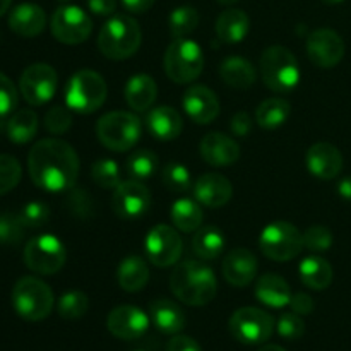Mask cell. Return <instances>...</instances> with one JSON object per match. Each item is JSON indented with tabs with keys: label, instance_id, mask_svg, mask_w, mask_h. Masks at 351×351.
<instances>
[{
	"label": "cell",
	"instance_id": "6da1fadb",
	"mask_svg": "<svg viewBox=\"0 0 351 351\" xmlns=\"http://www.w3.org/2000/svg\"><path fill=\"white\" fill-rule=\"evenodd\" d=\"M79 168L81 163L74 147L55 137L38 141L27 154V171L31 180L36 187L47 192H65L74 189Z\"/></svg>",
	"mask_w": 351,
	"mask_h": 351
},
{
	"label": "cell",
	"instance_id": "7a4b0ae2",
	"mask_svg": "<svg viewBox=\"0 0 351 351\" xmlns=\"http://www.w3.org/2000/svg\"><path fill=\"white\" fill-rule=\"evenodd\" d=\"M170 290L182 304L204 307L218 293V281L209 266L199 261H184L170 276Z\"/></svg>",
	"mask_w": 351,
	"mask_h": 351
},
{
	"label": "cell",
	"instance_id": "3957f363",
	"mask_svg": "<svg viewBox=\"0 0 351 351\" xmlns=\"http://www.w3.org/2000/svg\"><path fill=\"white\" fill-rule=\"evenodd\" d=\"M143 33L134 17L125 14L112 16L98 34V48L103 57L110 60H127L141 47Z\"/></svg>",
	"mask_w": 351,
	"mask_h": 351
},
{
	"label": "cell",
	"instance_id": "277c9868",
	"mask_svg": "<svg viewBox=\"0 0 351 351\" xmlns=\"http://www.w3.org/2000/svg\"><path fill=\"white\" fill-rule=\"evenodd\" d=\"M261 77L274 93H290L300 82L302 71L295 55L288 48L274 45L266 48L259 60Z\"/></svg>",
	"mask_w": 351,
	"mask_h": 351
},
{
	"label": "cell",
	"instance_id": "5b68a950",
	"mask_svg": "<svg viewBox=\"0 0 351 351\" xmlns=\"http://www.w3.org/2000/svg\"><path fill=\"white\" fill-rule=\"evenodd\" d=\"M55 297L45 281L34 276L17 280L12 288V305L19 317L29 322H40L53 311Z\"/></svg>",
	"mask_w": 351,
	"mask_h": 351
},
{
	"label": "cell",
	"instance_id": "8992f818",
	"mask_svg": "<svg viewBox=\"0 0 351 351\" xmlns=\"http://www.w3.org/2000/svg\"><path fill=\"white\" fill-rule=\"evenodd\" d=\"M108 96V86L101 74L89 69L77 71L65 86V103L81 115H89L101 108Z\"/></svg>",
	"mask_w": 351,
	"mask_h": 351
},
{
	"label": "cell",
	"instance_id": "52a82bcc",
	"mask_svg": "<svg viewBox=\"0 0 351 351\" xmlns=\"http://www.w3.org/2000/svg\"><path fill=\"white\" fill-rule=\"evenodd\" d=\"M143 134V123L134 113L122 112H110L103 115L96 123V136L99 143L110 151L115 153H125L132 149L141 139Z\"/></svg>",
	"mask_w": 351,
	"mask_h": 351
},
{
	"label": "cell",
	"instance_id": "ba28073f",
	"mask_svg": "<svg viewBox=\"0 0 351 351\" xmlns=\"http://www.w3.org/2000/svg\"><path fill=\"white\" fill-rule=\"evenodd\" d=\"M204 53L199 43L189 38L171 41L165 51V72L175 84H191L204 71Z\"/></svg>",
	"mask_w": 351,
	"mask_h": 351
},
{
	"label": "cell",
	"instance_id": "9c48e42d",
	"mask_svg": "<svg viewBox=\"0 0 351 351\" xmlns=\"http://www.w3.org/2000/svg\"><path fill=\"white\" fill-rule=\"evenodd\" d=\"M259 249L267 259L287 263L304 250V235L288 221L269 223L259 235Z\"/></svg>",
	"mask_w": 351,
	"mask_h": 351
},
{
	"label": "cell",
	"instance_id": "30bf717a",
	"mask_svg": "<svg viewBox=\"0 0 351 351\" xmlns=\"http://www.w3.org/2000/svg\"><path fill=\"white\" fill-rule=\"evenodd\" d=\"M67 263V249L58 237L45 233L31 239L24 247V264L41 276L57 274Z\"/></svg>",
	"mask_w": 351,
	"mask_h": 351
},
{
	"label": "cell",
	"instance_id": "8fae6325",
	"mask_svg": "<svg viewBox=\"0 0 351 351\" xmlns=\"http://www.w3.org/2000/svg\"><path fill=\"white\" fill-rule=\"evenodd\" d=\"M230 332L242 345H263L274 329L273 315L257 307H242L230 317Z\"/></svg>",
	"mask_w": 351,
	"mask_h": 351
},
{
	"label": "cell",
	"instance_id": "7c38bea8",
	"mask_svg": "<svg viewBox=\"0 0 351 351\" xmlns=\"http://www.w3.org/2000/svg\"><path fill=\"white\" fill-rule=\"evenodd\" d=\"M58 75L51 65L38 62L26 67L19 79V91L27 105H47L57 93Z\"/></svg>",
	"mask_w": 351,
	"mask_h": 351
},
{
	"label": "cell",
	"instance_id": "4fadbf2b",
	"mask_svg": "<svg viewBox=\"0 0 351 351\" xmlns=\"http://www.w3.org/2000/svg\"><path fill=\"white\" fill-rule=\"evenodd\" d=\"M51 34L64 45L84 43L93 31V21L81 7L60 5L50 21Z\"/></svg>",
	"mask_w": 351,
	"mask_h": 351
},
{
	"label": "cell",
	"instance_id": "5bb4252c",
	"mask_svg": "<svg viewBox=\"0 0 351 351\" xmlns=\"http://www.w3.org/2000/svg\"><path fill=\"white\" fill-rule=\"evenodd\" d=\"M144 250L151 264L156 267H170L182 257L184 243L173 226L156 225L147 232Z\"/></svg>",
	"mask_w": 351,
	"mask_h": 351
},
{
	"label": "cell",
	"instance_id": "9a60e30c",
	"mask_svg": "<svg viewBox=\"0 0 351 351\" xmlns=\"http://www.w3.org/2000/svg\"><path fill=\"white\" fill-rule=\"evenodd\" d=\"M151 208V192L143 182L125 180L113 189L112 209L119 218H143Z\"/></svg>",
	"mask_w": 351,
	"mask_h": 351
},
{
	"label": "cell",
	"instance_id": "2e32d148",
	"mask_svg": "<svg viewBox=\"0 0 351 351\" xmlns=\"http://www.w3.org/2000/svg\"><path fill=\"white\" fill-rule=\"evenodd\" d=\"M308 60L321 69H332L345 57V41L329 27H321L307 38Z\"/></svg>",
	"mask_w": 351,
	"mask_h": 351
},
{
	"label": "cell",
	"instance_id": "e0dca14e",
	"mask_svg": "<svg viewBox=\"0 0 351 351\" xmlns=\"http://www.w3.org/2000/svg\"><path fill=\"white\" fill-rule=\"evenodd\" d=\"M149 315L134 305H119L106 317V329L115 338L134 341L143 338L149 329Z\"/></svg>",
	"mask_w": 351,
	"mask_h": 351
},
{
	"label": "cell",
	"instance_id": "ac0fdd59",
	"mask_svg": "<svg viewBox=\"0 0 351 351\" xmlns=\"http://www.w3.org/2000/svg\"><path fill=\"white\" fill-rule=\"evenodd\" d=\"M182 105L192 122L199 123V125H208L219 115V99L216 93L208 86H191L184 93Z\"/></svg>",
	"mask_w": 351,
	"mask_h": 351
},
{
	"label": "cell",
	"instance_id": "d6986e66",
	"mask_svg": "<svg viewBox=\"0 0 351 351\" xmlns=\"http://www.w3.org/2000/svg\"><path fill=\"white\" fill-rule=\"evenodd\" d=\"M257 271H259L257 257L243 247L230 250L221 264L223 276L235 288H243L252 283L257 276Z\"/></svg>",
	"mask_w": 351,
	"mask_h": 351
},
{
	"label": "cell",
	"instance_id": "ffe728a7",
	"mask_svg": "<svg viewBox=\"0 0 351 351\" xmlns=\"http://www.w3.org/2000/svg\"><path fill=\"white\" fill-rule=\"evenodd\" d=\"M307 170L321 180H335L343 170V154L335 144L317 143L308 147L305 156Z\"/></svg>",
	"mask_w": 351,
	"mask_h": 351
},
{
	"label": "cell",
	"instance_id": "44dd1931",
	"mask_svg": "<svg viewBox=\"0 0 351 351\" xmlns=\"http://www.w3.org/2000/svg\"><path fill=\"white\" fill-rule=\"evenodd\" d=\"M195 201L206 208H223L233 197V185L226 177L219 173H204L195 180L194 187Z\"/></svg>",
	"mask_w": 351,
	"mask_h": 351
},
{
	"label": "cell",
	"instance_id": "7402d4cb",
	"mask_svg": "<svg viewBox=\"0 0 351 351\" xmlns=\"http://www.w3.org/2000/svg\"><path fill=\"white\" fill-rule=\"evenodd\" d=\"M201 156L211 167H232L240 158V146L223 132H209L201 141Z\"/></svg>",
	"mask_w": 351,
	"mask_h": 351
},
{
	"label": "cell",
	"instance_id": "603a6c76",
	"mask_svg": "<svg viewBox=\"0 0 351 351\" xmlns=\"http://www.w3.org/2000/svg\"><path fill=\"white\" fill-rule=\"evenodd\" d=\"M47 14L40 5L31 2L19 3L9 14V27L21 38H34L43 33Z\"/></svg>",
	"mask_w": 351,
	"mask_h": 351
},
{
	"label": "cell",
	"instance_id": "cb8c5ba5",
	"mask_svg": "<svg viewBox=\"0 0 351 351\" xmlns=\"http://www.w3.org/2000/svg\"><path fill=\"white\" fill-rule=\"evenodd\" d=\"M146 127L154 139L173 141L182 134L184 120L173 106H154L146 117Z\"/></svg>",
	"mask_w": 351,
	"mask_h": 351
},
{
	"label": "cell",
	"instance_id": "d4e9b609",
	"mask_svg": "<svg viewBox=\"0 0 351 351\" xmlns=\"http://www.w3.org/2000/svg\"><path fill=\"white\" fill-rule=\"evenodd\" d=\"M149 319L154 328L163 335H180L187 319L177 302L168 298H156L149 304Z\"/></svg>",
	"mask_w": 351,
	"mask_h": 351
},
{
	"label": "cell",
	"instance_id": "484cf974",
	"mask_svg": "<svg viewBox=\"0 0 351 351\" xmlns=\"http://www.w3.org/2000/svg\"><path fill=\"white\" fill-rule=\"evenodd\" d=\"M256 298L271 308H283L290 305L291 290L287 280L273 273H266L257 280L256 283Z\"/></svg>",
	"mask_w": 351,
	"mask_h": 351
},
{
	"label": "cell",
	"instance_id": "4316f807",
	"mask_svg": "<svg viewBox=\"0 0 351 351\" xmlns=\"http://www.w3.org/2000/svg\"><path fill=\"white\" fill-rule=\"evenodd\" d=\"M250 29V19L243 10H223L216 19V34L218 40L226 45H237L245 40Z\"/></svg>",
	"mask_w": 351,
	"mask_h": 351
},
{
	"label": "cell",
	"instance_id": "83f0119b",
	"mask_svg": "<svg viewBox=\"0 0 351 351\" xmlns=\"http://www.w3.org/2000/svg\"><path fill=\"white\" fill-rule=\"evenodd\" d=\"M158 98V86L147 74H136L125 84V101L134 112H146Z\"/></svg>",
	"mask_w": 351,
	"mask_h": 351
},
{
	"label": "cell",
	"instance_id": "f1b7e54d",
	"mask_svg": "<svg viewBox=\"0 0 351 351\" xmlns=\"http://www.w3.org/2000/svg\"><path fill=\"white\" fill-rule=\"evenodd\" d=\"M117 281L120 288L129 293H136L146 288L149 281V267L146 261L139 256H127L117 267Z\"/></svg>",
	"mask_w": 351,
	"mask_h": 351
},
{
	"label": "cell",
	"instance_id": "f546056e",
	"mask_svg": "<svg viewBox=\"0 0 351 351\" xmlns=\"http://www.w3.org/2000/svg\"><path fill=\"white\" fill-rule=\"evenodd\" d=\"M300 281L311 290L322 291L331 287L332 283V266L321 256H307L298 266Z\"/></svg>",
	"mask_w": 351,
	"mask_h": 351
},
{
	"label": "cell",
	"instance_id": "4dcf8cb0",
	"mask_svg": "<svg viewBox=\"0 0 351 351\" xmlns=\"http://www.w3.org/2000/svg\"><path fill=\"white\" fill-rule=\"evenodd\" d=\"M219 75L223 82L233 89H249L257 79V71L247 58L228 57L221 62Z\"/></svg>",
	"mask_w": 351,
	"mask_h": 351
},
{
	"label": "cell",
	"instance_id": "1f68e13d",
	"mask_svg": "<svg viewBox=\"0 0 351 351\" xmlns=\"http://www.w3.org/2000/svg\"><path fill=\"white\" fill-rule=\"evenodd\" d=\"M38 132V115L29 108L17 110L7 119L5 134L14 144H26Z\"/></svg>",
	"mask_w": 351,
	"mask_h": 351
},
{
	"label": "cell",
	"instance_id": "d6a6232c",
	"mask_svg": "<svg viewBox=\"0 0 351 351\" xmlns=\"http://www.w3.org/2000/svg\"><path fill=\"white\" fill-rule=\"evenodd\" d=\"M225 249V235L216 226H204L195 232L192 240V250L202 261L218 259Z\"/></svg>",
	"mask_w": 351,
	"mask_h": 351
},
{
	"label": "cell",
	"instance_id": "836d02e7",
	"mask_svg": "<svg viewBox=\"0 0 351 351\" xmlns=\"http://www.w3.org/2000/svg\"><path fill=\"white\" fill-rule=\"evenodd\" d=\"M171 221L177 230L184 233L197 232L202 225V208L192 199H178L171 206Z\"/></svg>",
	"mask_w": 351,
	"mask_h": 351
},
{
	"label": "cell",
	"instance_id": "e575fe53",
	"mask_svg": "<svg viewBox=\"0 0 351 351\" xmlns=\"http://www.w3.org/2000/svg\"><path fill=\"white\" fill-rule=\"evenodd\" d=\"M290 117V103L283 98H267L257 106L256 120L263 129L274 130Z\"/></svg>",
	"mask_w": 351,
	"mask_h": 351
},
{
	"label": "cell",
	"instance_id": "d590c367",
	"mask_svg": "<svg viewBox=\"0 0 351 351\" xmlns=\"http://www.w3.org/2000/svg\"><path fill=\"white\" fill-rule=\"evenodd\" d=\"M160 168V160L149 149H137L125 161V171L132 180H147Z\"/></svg>",
	"mask_w": 351,
	"mask_h": 351
},
{
	"label": "cell",
	"instance_id": "8d00e7d4",
	"mask_svg": "<svg viewBox=\"0 0 351 351\" xmlns=\"http://www.w3.org/2000/svg\"><path fill=\"white\" fill-rule=\"evenodd\" d=\"M199 26V12L191 5L177 7L168 17V27L173 40L185 38L194 33Z\"/></svg>",
	"mask_w": 351,
	"mask_h": 351
},
{
	"label": "cell",
	"instance_id": "74e56055",
	"mask_svg": "<svg viewBox=\"0 0 351 351\" xmlns=\"http://www.w3.org/2000/svg\"><path fill=\"white\" fill-rule=\"evenodd\" d=\"M161 180L168 191L177 192V194H185L194 187L189 168L178 161H168L165 165L163 170H161Z\"/></svg>",
	"mask_w": 351,
	"mask_h": 351
},
{
	"label": "cell",
	"instance_id": "f35d334b",
	"mask_svg": "<svg viewBox=\"0 0 351 351\" xmlns=\"http://www.w3.org/2000/svg\"><path fill=\"white\" fill-rule=\"evenodd\" d=\"M89 308V298L84 291L71 290L64 293L58 300V314L67 321H77L84 317Z\"/></svg>",
	"mask_w": 351,
	"mask_h": 351
},
{
	"label": "cell",
	"instance_id": "ab89813d",
	"mask_svg": "<svg viewBox=\"0 0 351 351\" xmlns=\"http://www.w3.org/2000/svg\"><path fill=\"white\" fill-rule=\"evenodd\" d=\"M91 178L98 187L113 191L122 182L120 178V168L112 158H99L91 165Z\"/></svg>",
	"mask_w": 351,
	"mask_h": 351
},
{
	"label": "cell",
	"instance_id": "60d3db41",
	"mask_svg": "<svg viewBox=\"0 0 351 351\" xmlns=\"http://www.w3.org/2000/svg\"><path fill=\"white\" fill-rule=\"evenodd\" d=\"M26 226L19 215L12 213H2L0 215V245L14 247L23 242Z\"/></svg>",
	"mask_w": 351,
	"mask_h": 351
},
{
	"label": "cell",
	"instance_id": "b9f144b4",
	"mask_svg": "<svg viewBox=\"0 0 351 351\" xmlns=\"http://www.w3.org/2000/svg\"><path fill=\"white\" fill-rule=\"evenodd\" d=\"M23 168L17 158L10 154H0V195L9 194L19 185Z\"/></svg>",
	"mask_w": 351,
	"mask_h": 351
},
{
	"label": "cell",
	"instance_id": "7bdbcfd3",
	"mask_svg": "<svg viewBox=\"0 0 351 351\" xmlns=\"http://www.w3.org/2000/svg\"><path fill=\"white\" fill-rule=\"evenodd\" d=\"M72 127V113L71 108H65L62 105H53L45 115V129L53 136L65 134Z\"/></svg>",
	"mask_w": 351,
	"mask_h": 351
},
{
	"label": "cell",
	"instance_id": "ee69618b",
	"mask_svg": "<svg viewBox=\"0 0 351 351\" xmlns=\"http://www.w3.org/2000/svg\"><path fill=\"white\" fill-rule=\"evenodd\" d=\"M302 235H304V247L312 252H326L332 247V233L326 226H311Z\"/></svg>",
	"mask_w": 351,
	"mask_h": 351
},
{
	"label": "cell",
	"instance_id": "f6af8a7d",
	"mask_svg": "<svg viewBox=\"0 0 351 351\" xmlns=\"http://www.w3.org/2000/svg\"><path fill=\"white\" fill-rule=\"evenodd\" d=\"M19 218L23 219L26 228H41L50 219V208L41 201H31L21 209Z\"/></svg>",
	"mask_w": 351,
	"mask_h": 351
},
{
	"label": "cell",
	"instance_id": "bcb514c9",
	"mask_svg": "<svg viewBox=\"0 0 351 351\" xmlns=\"http://www.w3.org/2000/svg\"><path fill=\"white\" fill-rule=\"evenodd\" d=\"M276 328L278 335H280L281 338L293 341V339H298L304 336L305 322L304 319H302V315L295 314V312H287V314H283L280 317Z\"/></svg>",
	"mask_w": 351,
	"mask_h": 351
},
{
	"label": "cell",
	"instance_id": "7dc6e473",
	"mask_svg": "<svg viewBox=\"0 0 351 351\" xmlns=\"http://www.w3.org/2000/svg\"><path fill=\"white\" fill-rule=\"evenodd\" d=\"M17 99V88L5 74L0 72V119H5L16 110Z\"/></svg>",
	"mask_w": 351,
	"mask_h": 351
},
{
	"label": "cell",
	"instance_id": "c3c4849f",
	"mask_svg": "<svg viewBox=\"0 0 351 351\" xmlns=\"http://www.w3.org/2000/svg\"><path fill=\"white\" fill-rule=\"evenodd\" d=\"M67 202H69L67 204L69 211H71L75 218H88V216H91L93 201L86 191H79V189L72 191L71 189Z\"/></svg>",
	"mask_w": 351,
	"mask_h": 351
},
{
	"label": "cell",
	"instance_id": "681fc988",
	"mask_svg": "<svg viewBox=\"0 0 351 351\" xmlns=\"http://www.w3.org/2000/svg\"><path fill=\"white\" fill-rule=\"evenodd\" d=\"M290 307L295 314L298 315H308L314 312L315 304L312 300V297L308 293H304V291H298V293L291 295Z\"/></svg>",
	"mask_w": 351,
	"mask_h": 351
},
{
	"label": "cell",
	"instance_id": "f907efd6",
	"mask_svg": "<svg viewBox=\"0 0 351 351\" xmlns=\"http://www.w3.org/2000/svg\"><path fill=\"white\" fill-rule=\"evenodd\" d=\"M230 129L237 137L249 136L250 130H252V119L247 112H237L233 119L230 120Z\"/></svg>",
	"mask_w": 351,
	"mask_h": 351
},
{
	"label": "cell",
	"instance_id": "816d5d0a",
	"mask_svg": "<svg viewBox=\"0 0 351 351\" xmlns=\"http://www.w3.org/2000/svg\"><path fill=\"white\" fill-rule=\"evenodd\" d=\"M165 351H202L199 343L194 338L185 335H173V338L168 341Z\"/></svg>",
	"mask_w": 351,
	"mask_h": 351
},
{
	"label": "cell",
	"instance_id": "f5cc1de1",
	"mask_svg": "<svg viewBox=\"0 0 351 351\" xmlns=\"http://www.w3.org/2000/svg\"><path fill=\"white\" fill-rule=\"evenodd\" d=\"M117 0H88V7L95 16H113L117 10Z\"/></svg>",
	"mask_w": 351,
	"mask_h": 351
},
{
	"label": "cell",
	"instance_id": "db71d44e",
	"mask_svg": "<svg viewBox=\"0 0 351 351\" xmlns=\"http://www.w3.org/2000/svg\"><path fill=\"white\" fill-rule=\"evenodd\" d=\"M154 2L156 0H122V5L132 14H144L154 5Z\"/></svg>",
	"mask_w": 351,
	"mask_h": 351
},
{
	"label": "cell",
	"instance_id": "11a10c76",
	"mask_svg": "<svg viewBox=\"0 0 351 351\" xmlns=\"http://www.w3.org/2000/svg\"><path fill=\"white\" fill-rule=\"evenodd\" d=\"M338 194L346 202H351V177H345L338 182Z\"/></svg>",
	"mask_w": 351,
	"mask_h": 351
},
{
	"label": "cell",
	"instance_id": "9f6ffc18",
	"mask_svg": "<svg viewBox=\"0 0 351 351\" xmlns=\"http://www.w3.org/2000/svg\"><path fill=\"white\" fill-rule=\"evenodd\" d=\"M10 3H12V0H0V17L9 10Z\"/></svg>",
	"mask_w": 351,
	"mask_h": 351
},
{
	"label": "cell",
	"instance_id": "6f0895ef",
	"mask_svg": "<svg viewBox=\"0 0 351 351\" xmlns=\"http://www.w3.org/2000/svg\"><path fill=\"white\" fill-rule=\"evenodd\" d=\"M259 351H287V350L281 348L280 345H266V346H263Z\"/></svg>",
	"mask_w": 351,
	"mask_h": 351
},
{
	"label": "cell",
	"instance_id": "680465c9",
	"mask_svg": "<svg viewBox=\"0 0 351 351\" xmlns=\"http://www.w3.org/2000/svg\"><path fill=\"white\" fill-rule=\"evenodd\" d=\"M216 2H219L221 5H233V3L240 2V0H216Z\"/></svg>",
	"mask_w": 351,
	"mask_h": 351
},
{
	"label": "cell",
	"instance_id": "91938a15",
	"mask_svg": "<svg viewBox=\"0 0 351 351\" xmlns=\"http://www.w3.org/2000/svg\"><path fill=\"white\" fill-rule=\"evenodd\" d=\"M324 3H328V5H338V3L345 2V0H322Z\"/></svg>",
	"mask_w": 351,
	"mask_h": 351
},
{
	"label": "cell",
	"instance_id": "94428289",
	"mask_svg": "<svg viewBox=\"0 0 351 351\" xmlns=\"http://www.w3.org/2000/svg\"><path fill=\"white\" fill-rule=\"evenodd\" d=\"M58 2H69V0H58Z\"/></svg>",
	"mask_w": 351,
	"mask_h": 351
},
{
	"label": "cell",
	"instance_id": "6125c7cd",
	"mask_svg": "<svg viewBox=\"0 0 351 351\" xmlns=\"http://www.w3.org/2000/svg\"><path fill=\"white\" fill-rule=\"evenodd\" d=\"M139 351H141V350H139Z\"/></svg>",
	"mask_w": 351,
	"mask_h": 351
}]
</instances>
